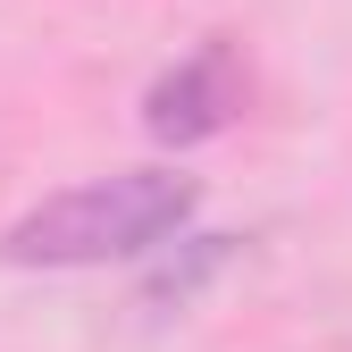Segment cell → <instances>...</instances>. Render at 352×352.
<instances>
[{
    "instance_id": "6da1fadb",
    "label": "cell",
    "mask_w": 352,
    "mask_h": 352,
    "mask_svg": "<svg viewBox=\"0 0 352 352\" xmlns=\"http://www.w3.org/2000/svg\"><path fill=\"white\" fill-rule=\"evenodd\" d=\"M201 185L176 168H118L93 185H67L34 201L25 218L0 227V260L9 269H109V260H151L193 227Z\"/></svg>"
},
{
    "instance_id": "7a4b0ae2",
    "label": "cell",
    "mask_w": 352,
    "mask_h": 352,
    "mask_svg": "<svg viewBox=\"0 0 352 352\" xmlns=\"http://www.w3.org/2000/svg\"><path fill=\"white\" fill-rule=\"evenodd\" d=\"M235 118H243V59H235V42H201V51H185L143 93V135L168 143V151H193L210 135H227Z\"/></svg>"
},
{
    "instance_id": "3957f363",
    "label": "cell",
    "mask_w": 352,
    "mask_h": 352,
    "mask_svg": "<svg viewBox=\"0 0 352 352\" xmlns=\"http://www.w3.org/2000/svg\"><path fill=\"white\" fill-rule=\"evenodd\" d=\"M227 243H235V235H193V252H185V260H168V269L143 285V302H151V311H168V302H193V285L218 269V260H227Z\"/></svg>"
}]
</instances>
